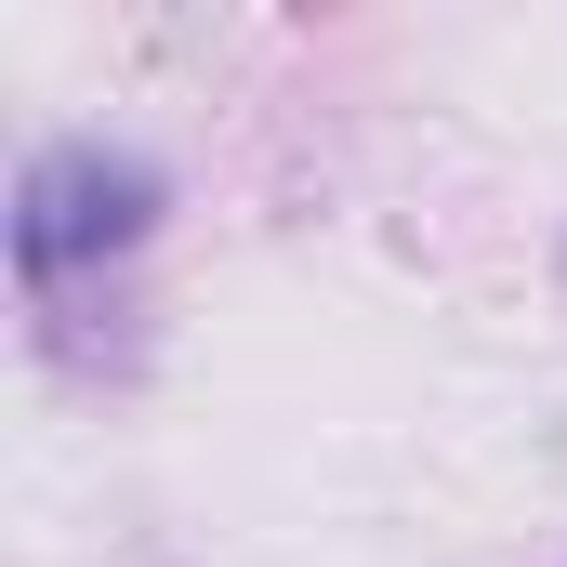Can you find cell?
Returning <instances> with one entry per match:
<instances>
[{
	"instance_id": "1",
	"label": "cell",
	"mask_w": 567,
	"mask_h": 567,
	"mask_svg": "<svg viewBox=\"0 0 567 567\" xmlns=\"http://www.w3.org/2000/svg\"><path fill=\"white\" fill-rule=\"evenodd\" d=\"M145 212H158V172L145 158H120V145H53L27 172V198H13V251H27V278H66L93 251H133Z\"/></svg>"
}]
</instances>
